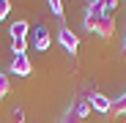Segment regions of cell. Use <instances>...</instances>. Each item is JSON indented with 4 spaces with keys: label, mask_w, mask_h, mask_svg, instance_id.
<instances>
[{
    "label": "cell",
    "mask_w": 126,
    "mask_h": 123,
    "mask_svg": "<svg viewBox=\"0 0 126 123\" xmlns=\"http://www.w3.org/2000/svg\"><path fill=\"white\" fill-rule=\"evenodd\" d=\"M33 44H36V49H38V52L49 49V33H47V27H44V25H38V27L33 30Z\"/></svg>",
    "instance_id": "6"
},
{
    "label": "cell",
    "mask_w": 126,
    "mask_h": 123,
    "mask_svg": "<svg viewBox=\"0 0 126 123\" xmlns=\"http://www.w3.org/2000/svg\"><path fill=\"white\" fill-rule=\"evenodd\" d=\"M8 88H11V85H8V77L0 71V98H6V96H8Z\"/></svg>",
    "instance_id": "10"
},
{
    "label": "cell",
    "mask_w": 126,
    "mask_h": 123,
    "mask_svg": "<svg viewBox=\"0 0 126 123\" xmlns=\"http://www.w3.org/2000/svg\"><path fill=\"white\" fill-rule=\"evenodd\" d=\"M74 115H77V120L82 123V120H85V118L91 115V101H79V104L74 107Z\"/></svg>",
    "instance_id": "8"
},
{
    "label": "cell",
    "mask_w": 126,
    "mask_h": 123,
    "mask_svg": "<svg viewBox=\"0 0 126 123\" xmlns=\"http://www.w3.org/2000/svg\"><path fill=\"white\" fill-rule=\"evenodd\" d=\"M11 120H14V123H22V120H25V112L16 107V109H14V118H11Z\"/></svg>",
    "instance_id": "14"
},
{
    "label": "cell",
    "mask_w": 126,
    "mask_h": 123,
    "mask_svg": "<svg viewBox=\"0 0 126 123\" xmlns=\"http://www.w3.org/2000/svg\"><path fill=\"white\" fill-rule=\"evenodd\" d=\"M58 123H79V120H77V115H74V109H66V112H63V118H60Z\"/></svg>",
    "instance_id": "12"
},
{
    "label": "cell",
    "mask_w": 126,
    "mask_h": 123,
    "mask_svg": "<svg viewBox=\"0 0 126 123\" xmlns=\"http://www.w3.org/2000/svg\"><path fill=\"white\" fill-rule=\"evenodd\" d=\"M11 30V44H25V38H28V22H22V19H16V22L8 27Z\"/></svg>",
    "instance_id": "5"
},
{
    "label": "cell",
    "mask_w": 126,
    "mask_h": 123,
    "mask_svg": "<svg viewBox=\"0 0 126 123\" xmlns=\"http://www.w3.org/2000/svg\"><path fill=\"white\" fill-rule=\"evenodd\" d=\"M58 41H60V47L66 49V52H77V47H79V36L74 33V30H69V27H60V33H58Z\"/></svg>",
    "instance_id": "2"
},
{
    "label": "cell",
    "mask_w": 126,
    "mask_h": 123,
    "mask_svg": "<svg viewBox=\"0 0 126 123\" xmlns=\"http://www.w3.org/2000/svg\"><path fill=\"white\" fill-rule=\"evenodd\" d=\"M91 109H99V112L107 115V112L112 109V101L104 96V93H91Z\"/></svg>",
    "instance_id": "7"
},
{
    "label": "cell",
    "mask_w": 126,
    "mask_h": 123,
    "mask_svg": "<svg viewBox=\"0 0 126 123\" xmlns=\"http://www.w3.org/2000/svg\"><path fill=\"white\" fill-rule=\"evenodd\" d=\"M123 49H126V36H123Z\"/></svg>",
    "instance_id": "15"
},
{
    "label": "cell",
    "mask_w": 126,
    "mask_h": 123,
    "mask_svg": "<svg viewBox=\"0 0 126 123\" xmlns=\"http://www.w3.org/2000/svg\"><path fill=\"white\" fill-rule=\"evenodd\" d=\"M49 11H52L55 16L63 19V3H60V0H49Z\"/></svg>",
    "instance_id": "11"
},
{
    "label": "cell",
    "mask_w": 126,
    "mask_h": 123,
    "mask_svg": "<svg viewBox=\"0 0 126 123\" xmlns=\"http://www.w3.org/2000/svg\"><path fill=\"white\" fill-rule=\"evenodd\" d=\"M112 30H115V19H112V14H110V11H104V14H101V19H99V25H96V33H99L101 38H110V36H112Z\"/></svg>",
    "instance_id": "4"
},
{
    "label": "cell",
    "mask_w": 126,
    "mask_h": 123,
    "mask_svg": "<svg viewBox=\"0 0 126 123\" xmlns=\"http://www.w3.org/2000/svg\"><path fill=\"white\" fill-rule=\"evenodd\" d=\"M8 11H11V3H8V0H0V19H3Z\"/></svg>",
    "instance_id": "13"
},
{
    "label": "cell",
    "mask_w": 126,
    "mask_h": 123,
    "mask_svg": "<svg viewBox=\"0 0 126 123\" xmlns=\"http://www.w3.org/2000/svg\"><path fill=\"white\" fill-rule=\"evenodd\" d=\"M112 112H115V115H123V118H126V93H123L118 101H112Z\"/></svg>",
    "instance_id": "9"
},
{
    "label": "cell",
    "mask_w": 126,
    "mask_h": 123,
    "mask_svg": "<svg viewBox=\"0 0 126 123\" xmlns=\"http://www.w3.org/2000/svg\"><path fill=\"white\" fill-rule=\"evenodd\" d=\"M101 14H104V3H101V0H93V3H88V11H85V16H82V25H85V30H93V33H96V25H99Z\"/></svg>",
    "instance_id": "1"
},
{
    "label": "cell",
    "mask_w": 126,
    "mask_h": 123,
    "mask_svg": "<svg viewBox=\"0 0 126 123\" xmlns=\"http://www.w3.org/2000/svg\"><path fill=\"white\" fill-rule=\"evenodd\" d=\"M11 71H14L16 77H28V74L33 71L30 57H28V55H14V60H11Z\"/></svg>",
    "instance_id": "3"
}]
</instances>
